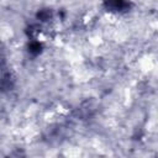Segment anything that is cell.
I'll use <instances>...</instances> for the list:
<instances>
[{"label": "cell", "instance_id": "cell-1", "mask_svg": "<svg viewBox=\"0 0 158 158\" xmlns=\"http://www.w3.org/2000/svg\"><path fill=\"white\" fill-rule=\"evenodd\" d=\"M105 6L109 11L121 12V11H125L128 7V2L126 0H106Z\"/></svg>", "mask_w": 158, "mask_h": 158}]
</instances>
